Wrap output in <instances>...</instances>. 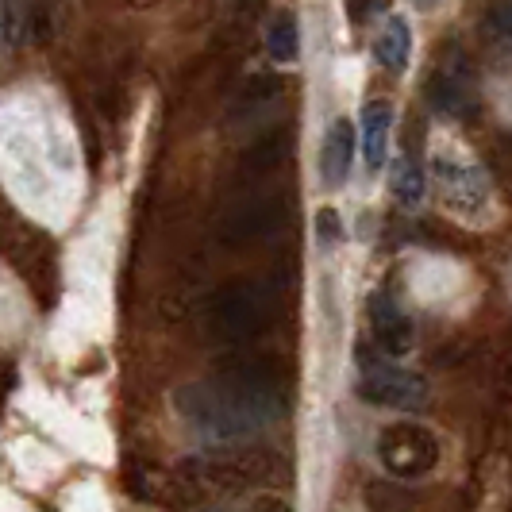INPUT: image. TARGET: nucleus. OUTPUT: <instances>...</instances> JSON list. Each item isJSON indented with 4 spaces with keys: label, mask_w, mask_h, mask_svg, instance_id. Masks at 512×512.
<instances>
[{
    "label": "nucleus",
    "mask_w": 512,
    "mask_h": 512,
    "mask_svg": "<svg viewBox=\"0 0 512 512\" xmlns=\"http://www.w3.org/2000/svg\"><path fill=\"white\" fill-rule=\"evenodd\" d=\"M174 405L197 436L216 443L247 439L285 412L282 374L266 359H239L224 366L216 382L185 385Z\"/></svg>",
    "instance_id": "nucleus-1"
},
{
    "label": "nucleus",
    "mask_w": 512,
    "mask_h": 512,
    "mask_svg": "<svg viewBox=\"0 0 512 512\" xmlns=\"http://www.w3.org/2000/svg\"><path fill=\"white\" fill-rule=\"evenodd\" d=\"M185 474L205 493H239L251 486H285L289 462L278 459L274 451H235V455L185 462Z\"/></svg>",
    "instance_id": "nucleus-2"
},
{
    "label": "nucleus",
    "mask_w": 512,
    "mask_h": 512,
    "mask_svg": "<svg viewBox=\"0 0 512 512\" xmlns=\"http://www.w3.org/2000/svg\"><path fill=\"white\" fill-rule=\"evenodd\" d=\"M266 320H270V293L266 285L258 282H228L220 285L208 301V332L220 343H251L255 335L266 332Z\"/></svg>",
    "instance_id": "nucleus-3"
},
{
    "label": "nucleus",
    "mask_w": 512,
    "mask_h": 512,
    "mask_svg": "<svg viewBox=\"0 0 512 512\" xmlns=\"http://www.w3.org/2000/svg\"><path fill=\"white\" fill-rule=\"evenodd\" d=\"M355 393L362 401L378 405V409H401V412H420L428 405V382L412 370H401L393 362H374L362 359V378L355 382Z\"/></svg>",
    "instance_id": "nucleus-4"
},
{
    "label": "nucleus",
    "mask_w": 512,
    "mask_h": 512,
    "mask_svg": "<svg viewBox=\"0 0 512 512\" xmlns=\"http://www.w3.org/2000/svg\"><path fill=\"white\" fill-rule=\"evenodd\" d=\"M378 459L393 478H424L439 462V439L424 424H389L378 436Z\"/></svg>",
    "instance_id": "nucleus-5"
},
{
    "label": "nucleus",
    "mask_w": 512,
    "mask_h": 512,
    "mask_svg": "<svg viewBox=\"0 0 512 512\" xmlns=\"http://www.w3.org/2000/svg\"><path fill=\"white\" fill-rule=\"evenodd\" d=\"M285 220H289L285 197H251L220 220V243L231 251H247V247L274 239L285 228Z\"/></svg>",
    "instance_id": "nucleus-6"
},
{
    "label": "nucleus",
    "mask_w": 512,
    "mask_h": 512,
    "mask_svg": "<svg viewBox=\"0 0 512 512\" xmlns=\"http://www.w3.org/2000/svg\"><path fill=\"white\" fill-rule=\"evenodd\" d=\"M428 101L436 104L443 116H466L474 108V70L470 58L451 43L439 54V66L428 81Z\"/></svg>",
    "instance_id": "nucleus-7"
},
{
    "label": "nucleus",
    "mask_w": 512,
    "mask_h": 512,
    "mask_svg": "<svg viewBox=\"0 0 512 512\" xmlns=\"http://www.w3.org/2000/svg\"><path fill=\"white\" fill-rule=\"evenodd\" d=\"M432 170H436L439 178V193H443V201L455 208L459 216H478L489 201V189H486V178L474 170V166H466V162H455V158H443L439 154L436 162H432Z\"/></svg>",
    "instance_id": "nucleus-8"
},
{
    "label": "nucleus",
    "mask_w": 512,
    "mask_h": 512,
    "mask_svg": "<svg viewBox=\"0 0 512 512\" xmlns=\"http://www.w3.org/2000/svg\"><path fill=\"white\" fill-rule=\"evenodd\" d=\"M370 328L385 355H405L412 351V320L393 301V293H374L370 297Z\"/></svg>",
    "instance_id": "nucleus-9"
},
{
    "label": "nucleus",
    "mask_w": 512,
    "mask_h": 512,
    "mask_svg": "<svg viewBox=\"0 0 512 512\" xmlns=\"http://www.w3.org/2000/svg\"><path fill=\"white\" fill-rule=\"evenodd\" d=\"M351 158H355V128H351V120H335L328 135H324V147H320V181H324V189H339L347 181Z\"/></svg>",
    "instance_id": "nucleus-10"
},
{
    "label": "nucleus",
    "mask_w": 512,
    "mask_h": 512,
    "mask_svg": "<svg viewBox=\"0 0 512 512\" xmlns=\"http://www.w3.org/2000/svg\"><path fill=\"white\" fill-rule=\"evenodd\" d=\"M389 128H393V104L370 101L362 108V158L370 170H382L389 154Z\"/></svg>",
    "instance_id": "nucleus-11"
},
{
    "label": "nucleus",
    "mask_w": 512,
    "mask_h": 512,
    "mask_svg": "<svg viewBox=\"0 0 512 512\" xmlns=\"http://www.w3.org/2000/svg\"><path fill=\"white\" fill-rule=\"evenodd\" d=\"M409 54H412V35L405 20H397V16H389L378 31V39H374V58L382 62L389 74H401L405 66H409Z\"/></svg>",
    "instance_id": "nucleus-12"
},
{
    "label": "nucleus",
    "mask_w": 512,
    "mask_h": 512,
    "mask_svg": "<svg viewBox=\"0 0 512 512\" xmlns=\"http://www.w3.org/2000/svg\"><path fill=\"white\" fill-rule=\"evenodd\" d=\"M266 51L278 66H289L301 58V31H297V20L289 12H278L270 27H266Z\"/></svg>",
    "instance_id": "nucleus-13"
},
{
    "label": "nucleus",
    "mask_w": 512,
    "mask_h": 512,
    "mask_svg": "<svg viewBox=\"0 0 512 512\" xmlns=\"http://www.w3.org/2000/svg\"><path fill=\"white\" fill-rule=\"evenodd\" d=\"M389 174H393V197H397L401 205L416 208L424 201V166H420L409 151L393 158V170H389Z\"/></svg>",
    "instance_id": "nucleus-14"
},
{
    "label": "nucleus",
    "mask_w": 512,
    "mask_h": 512,
    "mask_svg": "<svg viewBox=\"0 0 512 512\" xmlns=\"http://www.w3.org/2000/svg\"><path fill=\"white\" fill-rule=\"evenodd\" d=\"M285 154H289V131H274L270 139H258L251 151L243 154V170L247 174H270V170H278L285 162Z\"/></svg>",
    "instance_id": "nucleus-15"
},
{
    "label": "nucleus",
    "mask_w": 512,
    "mask_h": 512,
    "mask_svg": "<svg viewBox=\"0 0 512 512\" xmlns=\"http://www.w3.org/2000/svg\"><path fill=\"white\" fill-rule=\"evenodd\" d=\"M247 101H270V97H278V77H251V85H247V93H243Z\"/></svg>",
    "instance_id": "nucleus-16"
},
{
    "label": "nucleus",
    "mask_w": 512,
    "mask_h": 512,
    "mask_svg": "<svg viewBox=\"0 0 512 512\" xmlns=\"http://www.w3.org/2000/svg\"><path fill=\"white\" fill-rule=\"evenodd\" d=\"M316 228H320V239H324V243H339V212H335V208H324V212L316 216Z\"/></svg>",
    "instance_id": "nucleus-17"
},
{
    "label": "nucleus",
    "mask_w": 512,
    "mask_h": 512,
    "mask_svg": "<svg viewBox=\"0 0 512 512\" xmlns=\"http://www.w3.org/2000/svg\"><path fill=\"white\" fill-rule=\"evenodd\" d=\"M412 4H420V8H432V4H436V0H412Z\"/></svg>",
    "instance_id": "nucleus-18"
}]
</instances>
